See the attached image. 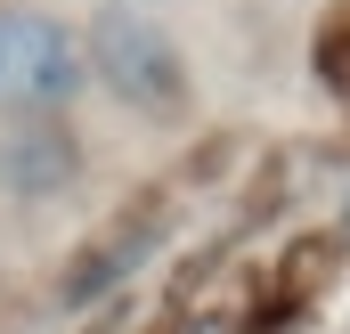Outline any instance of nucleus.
Returning <instances> with one entry per match:
<instances>
[{"mask_svg": "<svg viewBox=\"0 0 350 334\" xmlns=\"http://www.w3.org/2000/svg\"><path fill=\"white\" fill-rule=\"evenodd\" d=\"M82 57H90V82H106L114 106H131L139 123H179L187 98H196L179 41L147 16V8H106L82 33Z\"/></svg>", "mask_w": 350, "mask_h": 334, "instance_id": "obj_2", "label": "nucleus"}, {"mask_svg": "<svg viewBox=\"0 0 350 334\" xmlns=\"http://www.w3.org/2000/svg\"><path fill=\"white\" fill-rule=\"evenodd\" d=\"M106 8H147V0H106Z\"/></svg>", "mask_w": 350, "mask_h": 334, "instance_id": "obj_4", "label": "nucleus"}, {"mask_svg": "<svg viewBox=\"0 0 350 334\" xmlns=\"http://www.w3.org/2000/svg\"><path fill=\"white\" fill-rule=\"evenodd\" d=\"M90 90L82 33L49 8L0 0V123H66Z\"/></svg>", "mask_w": 350, "mask_h": 334, "instance_id": "obj_1", "label": "nucleus"}, {"mask_svg": "<svg viewBox=\"0 0 350 334\" xmlns=\"http://www.w3.org/2000/svg\"><path fill=\"white\" fill-rule=\"evenodd\" d=\"M82 147L66 123H0V188L8 196H57L74 188Z\"/></svg>", "mask_w": 350, "mask_h": 334, "instance_id": "obj_3", "label": "nucleus"}]
</instances>
